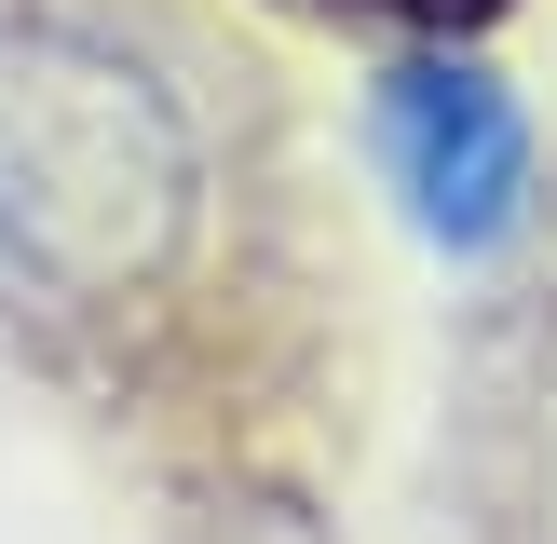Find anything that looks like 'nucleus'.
<instances>
[{
	"label": "nucleus",
	"instance_id": "nucleus-2",
	"mask_svg": "<svg viewBox=\"0 0 557 544\" xmlns=\"http://www.w3.org/2000/svg\"><path fill=\"white\" fill-rule=\"evenodd\" d=\"M381 163H395L422 245H449V259L504 245L517 205H531V123H517V96L490 69H462V54H422V69L381 82Z\"/></svg>",
	"mask_w": 557,
	"mask_h": 544
},
{
	"label": "nucleus",
	"instance_id": "nucleus-1",
	"mask_svg": "<svg viewBox=\"0 0 557 544\" xmlns=\"http://www.w3.org/2000/svg\"><path fill=\"white\" fill-rule=\"evenodd\" d=\"M163 190H177V150L109 69H82L54 41L0 54V218H14V245H41L69 272H109L150 245Z\"/></svg>",
	"mask_w": 557,
	"mask_h": 544
}]
</instances>
